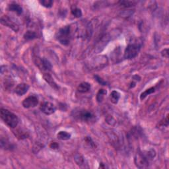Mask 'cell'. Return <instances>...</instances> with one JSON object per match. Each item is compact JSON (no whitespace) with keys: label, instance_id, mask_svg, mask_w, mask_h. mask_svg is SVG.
Instances as JSON below:
<instances>
[{"label":"cell","instance_id":"11","mask_svg":"<svg viewBox=\"0 0 169 169\" xmlns=\"http://www.w3.org/2000/svg\"><path fill=\"white\" fill-rule=\"evenodd\" d=\"M43 77L46 83L48 84L50 87H52L53 89L56 90L59 89V87H58L57 83H55L54 79L52 78V77L48 73H44L43 75Z\"/></svg>","mask_w":169,"mask_h":169},{"label":"cell","instance_id":"20","mask_svg":"<svg viewBox=\"0 0 169 169\" xmlns=\"http://www.w3.org/2000/svg\"><path fill=\"white\" fill-rule=\"evenodd\" d=\"M75 160L77 163V165L79 166H81L82 165H84V158L82 157L81 155L77 154L75 155Z\"/></svg>","mask_w":169,"mask_h":169},{"label":"cell","instance_id":"17","mask_svg":"<svg viewBox=\"0 0 169 169\" xmlns=\"http://www.w3.org/2000/svg\"><path fill=\"white\" fill-rule=\"evenodd\" d=\"M107 92L104 89H100L99 91L98 92L97 95V100L99 102H101L103 99H104V97L106 94H107Z\"/></svg>","mask_w":169,"mask_h":169},{"label":"cell","instance_id":"18","mask_svg":"<svg viewBox=\"0 0 169 169\" xmlns=\"http://www.w3.org/2000/svg\"><path fill=\"white\" fill-rule=\"evenodd\" d=\"M71 13L77 18H79L82 16L81 10L76 7H73L71 8Z\"/></svg>","mask_w":169,"mask_h":169},{"label":"cell","instance_id":"23","mask_svg":"<svg viewBox=\"0 0 169 169\" xmlns=\"http://www.w3.org/2000/svg\"><path fill=\"white\" fill-rule=\"evenodd\" d=\"M120 4L121 5H123L124 7H129V6H131V5H133L134 2L133 1H120Z\"/></svg>","mask_w":169,"mask_h":169},{"label":"cell","instance_id":"15","mask_svg":"<svg viewBox=\"0 0 169 169\" xmlns=\"http://www.w3.org/2000/svg\"><path fill=\"white\" fill-rule=\"evenodd\" d=\"M57 137L58 139L60 140H68L71 138V134L65 131H61L57 134Z\"/></svg>","mask_w":169,"mask_h":169},{"label":"cell","instance_id":"13","mask_svg":"<svg viewBox=\"0 0 169 169\" xmlns=\"http://www.w3.org/2000/svg\"><path fill=\"white\" fill-rule=\"evenodd\" d=\"M9 9L11 11L17 13L18 15H21L23 12V9L19 5L17 4H11L9 5Z\"/></svg>","mask_w":169,"mask_h":169},{"label":"cell","instance_id":"1","mask_svg":"<svg viewBox=\"0 0 169 169\" xmlns=\"http://www.w3.org/2000/svg\"><path fill=\"white\" fill-rule=\"evenodd\" d=\"M156 153L151 149L144 152H138L135 157V163L137 167L139 168H147L150 165L151 160L155 157Z\"/></svg>","mask_w":169,"mask_h":169},{"label":"cell","instance_id":"8","mask_svg":"<svg viewBox=\"0 0 169 169\" xmlns=\"http://www.w3.org/2000/svg\"><path fill=\"white\" fill-rule=\"evenodd\" d=\"M40 108L42 112L46 115L52 114L55 111V106L52 103L49 102H44L42 103Z\"/></svg>","mask_w":169,"mask_h":169},{"label":"cell","instance_id":"14","mask_svg":"<svg viewBox=\"0 0 169 169\" xmlns=\"http://www.w3.org/2000/svg\"><path fill=\"white\" fill-rule=\"evenodd\" d=\"M120 94L118 91H113L110 93V101L112 103H114V104H117L119 99H120Z\"/></svg>","mask_w":169,"mask_h":169},{"label":"cell","instance_id":"25","mask_svg":"<svg viewBox=\"0 0 169 169\" xmlns=\"http://www.w3.org/2000/svg\"><path fill=\"white\" fill-rule=\"evenodd\" d=\"M50 147L53 149H56L59 148V145H58L56 142H52L51 143V144L50 145Z\"/></svg>","mask_w":169,"mask_h":169},{"label":"cell","instance_id":"10","mask_svg":"<svg viewBox=\"0 0 169 169\" xmlns=\"http://www.w3.org/2000/svg\"><path fill=\"white\" fill-rule=\"evenodd\" d=\"M29 89V85L26 83H20L15 87V93L17 94L18 96H22L25 94L28 91Z\"/></svg>","mask_w":169,"mask_h":169},{"label":"cell","instance_id":"3","mask_svg":"<svg viewBox=\"0 0 169 169\" xmlns=\"http://www.w3.org/2000/svg\"><path fill=\"white\" fill-rule=\"evenodd\" d=\"M56 38L63 45L69 44L71 39L70 26H65L61 28L56 34Z\"/></svg>","mask_w":169,"mask_h":169},{"label":"cell","instance_id":"4","mask_svg":"<svg viewBox=\"0 0 169 169\" xmlns=\"http://www.w3.org/2000/svg\"><path fill=\"white\" fill-rule=\"evenodd\" d=\"M73 117L77 119V120H81L85 122H89L94 120V115L90 111L86 110L79 109L77 111L73 110Z\"/></svg>","mask_w":169,"mask_h":169},{"label":"cell","instance_id":"19","mask_svg":"<svg viewBox=\"0 0 169 169\" xmlns=\"http://www.w3.org/2000/svg\"><path fill=\"white\" fill-rule=\"evenodd\" d=\"M155 92V88H154V87H152V88H150L149 89H147L145 92H143V93H141V96H140V99H141V100H143L147 96V95L151 94V93H153V92Z\"/></svg>","mask_w":169,"mask_h":169},{"label":"cell","instance_id":"2","mask_svg":"<svg viewBox=\"0 0 169 169\" xmlns=\"http://www.w3.org/2000/svg\"><path fill=\"white\" fill-rule=\"evenodd\" d=\"M0 115L2 120L9 128H15L17 127L18 123V119L17 116L9 110L4 108H1L0 111Z\"/></svg>","mask_w":169,"mask_h":169},{"label":"cell","instance_id":"22","mask_svg":"<svg viewBox=\"0 0 169 169\" xmlns=\"http://www.w3.org/2000/svg\"><path fill=\"white\" fill-rule=\"evenodd\" d=\"M94 79H95V80L98 82V83H100V84H102V85H107V82L104 81L102 78H100V77H99L98 75H95Z\"/></svg>","mask_w":169,"mask_h":169},{"label":"cell","instance_id":"16","mask_svg":"<svg viewBox=\"0 0 169 169\" xmlns=\"http://www.w3.org/2000/svg\"><path fill=\"white\" fill-rule=\"evenodd\" d=\"M37 38V34L35 32L28 31L26 32L25 34H24V38L26 40H33Z\"/></svg>","mask_w":169,"mask_h":169},{"label":"cell","instance_id":"24","mask_svg":"<svg viewBox=\"0 0 169 169\" xmlns=\"http://www.w3.org/2000/svg\"><path fill=\"white\" fill-rule=\"evenodd\" d=\"M161 55H163L164 58H168V50L166 49H164L162 52H161Z\"/></svg>","mask_w":169,"mask_h":169},{"label":"cell","instance_id":"7","mask_svg":"<svg viewBox=\"0 0 169 169\" xmlns=\"http://www.w3.org/2000/svg\"><path fill=\"white\" fill-rule=\"evenodd\" d=\"M1 23L2 25L7 26L15 32H17L18 31V26L15 23L11 21L9 17H8L7 15L2 16L1 18Z\"/></svg>","mask_w":169,"mask_h":169},{"label":"cell","instance_id":"12","mask_svg":"<svg viewBox=\"0 0 169 169\" xmlns=\"http://www.w3.org/2000/svg\"><path fill=\"white\" fill-rule=\"evenodd\" d=\"M90 89H91V84L87 82H83L78 86L77 91L81 93H84V92H88Z\"/></svg>","mask_w":169,"mask_h":169},{"label":"cell","instance_id":"6","mask_svg":"<svg viewBox=\"0 0 169 169\" xmlns=\"http://www.w3.org/2000/svg\"><path fill=\"white\" fill-rule=\"evenodd\" d=\"M34 63L38 67L40 71H48L52 69V65L45 58H41L37 57L34 59Z\"/></svg>","mask_w":169,"mask_h":169},{"label":"cell","instance_id":"5","mask_svg":"<svg viewBox=\"0 0 169 169\" xmlns=\"http://www.w3.org/2000/svg\"><path fill=\"white\" fill-rule=\"evenodd\" d=\"M141 48V45L138 43H132L128 44L125 50L124 58L126 59L131 60L136 57Z\"/></svg>","mask_w":169,"mask_h":169},{"label":"cell","instance_id":"9","mask_svg":"<svg viewBox=\"0 0 169 169\" xmlns=\"http://www.w3.org/2000/svg\"><path fill=\"white\" fill-rule=\"evenodd\" d=\"M38 99L34 96H30L23 100V106L25 108H30L35 107L38 104Z\"/></svg>","mask_w":169,"mask_h":169},{"label":"cell","instance_id":"21","mask_svg":"<svg viewBox=\"0 0 169 169\" xmlns=\"http://www.w3.org/2000/svg\"><path fill=\"white\" fill-rule=\"evenodd\" d=\"M40 4L45 7L50 8L52 6L53 1L52 0H42V1H40Z\"/></svg>","mask_w":169,"mask_h":169}]
</instances>
